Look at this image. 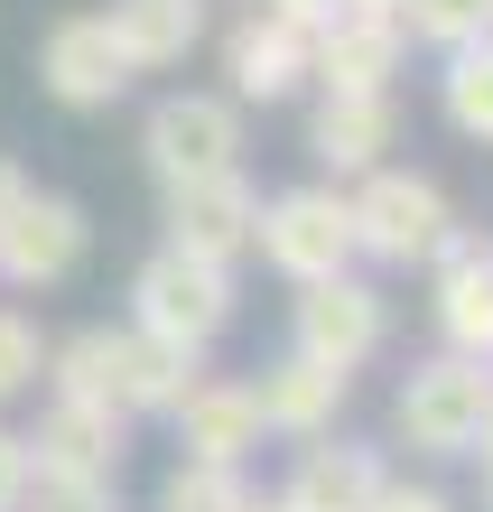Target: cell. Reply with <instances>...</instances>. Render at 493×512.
Here are the masks:
<instances>
[{
  "mask_svg": "<svg viewBox=\"0 0 493 512\" xmlns=\"http://www.w3.org/2000/svg\"><path fill=\"white\" fill-rule=\"evenodd\" d=\"M345 215H354V261L410 270V261L438 252V233L456 224V205H447L438 177H419V168H363L354 196H345Z\"/></svg>",
  "mask_w": 493,
  "mask_h": 512,
  "instance_id": "6da1fadb",
  "label": "cell"
},
{
  "mask_svg": "<svg viewBox=\"0 0 493 512\" xmlns=\"http://www.w3.org/2000/svg\"><path fill=\"white\" fill-rule=\"evenodd\" d=\"M131 326L149 336H177V345H214L233 326V261H205V252H177L159 243L131 280Z\"/></svg>",
  "mask_w": 493,
  "mask_h": 512,
  "instance_id": "7a4b0ae2",
  "label": "cell"
},
{
  "mask_svg": "<svg viewBox=\"0 0 493 512\" xmlns=\"http://www.w3.org/2000/svg\"><path fill=\"white\" fill-rule=\"evenodd\" d=\"M484 410H493V364L484 354H438V364H419L400 382V438L419 457H475Z\"/></svg>",
  "mask_w": 493,
  "mask_h": 512,
  "instance_id": "3957f363",
  "label": "cell"
},
{
  "mask_svg": "<svg viewBox=\"0 0 493 512\" xmlns=\"http://www.w3.org/2000/svg\"><path fill=\"white\" fill-rule=\"evenodd\" d=\"M280 280H335L354 270V215H345V187H280L261 196V243H252Z\"/></svg>",
  "mask_w": 493,
  "mask_h": 512,
  "instance_id": "277c9868",
  "label": "cell"
},
{
  "mask_svg": "<svg viewBox=\"0 0 493 512\" xmlns=\"http://www.w3.org/2000/svg\"><path fill=\"white\" fill-rule=\"evenodd\" d=\"M140 159H149L159 187H187V177L242 168V103H233V94H168V103H149Z\"/></svg>",
  "mask_w": 493,
  "mask_h": 512,
  "instance_id": "5b68a950",
  "label": "cell"
},
{
  "mask_svg": "<svg viewBox=\"0 0 493 512\" xmlns=\"http://www.w3.org/2000/svg\"><path fill=\"white\" fill-rule=\"evenodd\" d=\"M382 336H391L382 289H363L354 270L298 289V317H289V345H298V354H317V364H335V373H363V364L382 354Z\"/></svg>",
  "mask_w": 493,
  "mask_h": 512,
  "instance_id": "8992f818",
  "label": "cell"
},
{
  "mask_svg": "<svg viewBox=\"0 0 493 512\" xmlns=\"http://www.w3.org/2000/svg\"><path fill=\"white\" fill-rule=\"evenodd\" d=\"M84 243H94L84 205H75V196H38V187H28L10 215H0V280H10V289H56V280H75Z\"/></svg>",
  "mask_w": 493,
  "mask_h": 512,
  "instance_id": "52a82bcc",
  "label": "cell"
},
{
  "mask_svg": "<svg viewBox=\"0 0 493 512\" xmlns=\"http://www.w3.org/2000/svg\"><path fill=\"white\" fill-rule=\"evenodd\" d=\"M168 243L177 252H205V261H242V252L261 243V187L242 168H214V177L168 187Z\"/></svg>",
  "mask_w": 493,
  "mask_h": 512,
  "instance_id": "ba28073f",
  "label": "cell"
},
{
  "mask_svg": "<svg viewBox=\"0 0 493 512\" xmlns=\"http://www.w3.org/2000/svg\"><path fill=\"white\" fill-rule=\"evenodd\" d=\"M38 84H47L66 112H112L121 94H131V56L112 47L103 10H84V19H56V28H47V47H38Z\"/></svg>",
  "mask_w": 493,
  "mask_h": 512,
  "instance_id": "9c48e42d",
  "label": "cell"
},
{
  "mask_svg": "<svg viewBox=\"0 0 493 512\" xmlns=\"http://www.w3.org/2000/svg\"><path fill=\"white\" fill-rule=\"evenodd\" d=\"M438 289H428V317H438L447 354H484L493 364V243H475L466 224L438 233Z\"/></svg>",
  "mask_w": 493,
  "mask_h": 512,
  "instance_id": "30bf717a",
  "label": "cell"
},
{
  "mask_svg": "<svg viewBox=\"0 0 493 512\" xmlns=\"http://www.w3.org/2000/svg\"><path fill=\"white\" fill-rule=\"evenodd\" d=\"M298 84H307V28L280 10H252L224 38V94L252 112V103H289Z\"/></svg>",
  "mask_w": 493,
  "mask_h": 512,
  "instance_id": "8fae6325",
  "label": "cell"
},
{
  "mask_svg": "<svg viewBox=\"0 0 493 512\" xmlns=\"http://www.w3.org/2000/svg\"><path fill=\"white\" fill-rule=\"evenodd\" d=\"M121 447H131V410L112 401H84V391H56L28 457L56 466V475H121Z\"/></svg>",
  "mask_w": 493,
  "mask_h": 512,
  "instance_id": "7c38bea8",
  "label": "cell"
},
{
  "mask_svg": "<svg viewBox=\"0 0 493 512\" xmlns=\"http://www.w3.org/2000/svg\"><path fill=\"white\" fill-rule=\"evenodd\" d=\"M400 19H345L335 10L317 38H307V84H326V94H391L400 75Z\"/></svg>",
  "mask_w": 493,
  "mask_h": 512,
  "instance_id": "4fadbf2b",
  "label": "cell"
},
{
  "mask_svg": "<svg viewBox=\"0 0 493 512\" xmlns=\"http://www.w3.org/2000/svg\"><path fill=\"white\" fill-rule=\"evenodd\" d=\"M177 419V457H205V466H242L261 447V401L252 382H224V373H196L187 401L168 410Z\"/></svg>",
  "mask_w": 493,
  "mask_h": 512,
  "instance_id": "5bb4252c",
  "label": "cell"
},
{
  "mask_svg": "<svg viewBox=\"0 0 493 512\" xmlns=\"http://www.w3.org/2000/svg\"><path fill=\"white\" fill-rule=\"evenodd\" d=\"M345 391H354V373H335V364H317V354H280L261 382H252V401H261V429H280V438H326L335 429V410H345Z\"/></svg>",
  "mask_w": 493,
  "mask_h": 512,
  "instance_id": "9a60e30c",
  "label": "cell"
},
{
  "mask_svg": "<svg viewBox=\"0 0 493 512\" xmlns=\"http://www.w3.org/2000/svg\"><path fill=\"white\" fill-rule=\"evenodd\" d=\"M205 373V345H177V336H149V326H121V373H112V401L131 419H168L187 401V382Z\"/></svg>",
  "mask_w": 493,
  "mask_h": 512,
  "instance_id": "2e32d148",
  "label": "cell"
},
{
  "mask_svg": "<svg viewBox=\"0 0 493 512\" xmlns=\"http://www.w3.org/2000/svg\"><path fill=\"white\" fill-rule=\"evenodd\" d=\"M391 131H400L391 94H326L317 122H307V159H317L326 177H363V168H382Z\"/></svg>",
  "mask_w": 493,
  "mask_h": 512,
  "instance_id": "e0dca14e",
  "label": "cell"
},
{
  "mask_svg": "<svg viewBox=\"0 0 493 512\" xmlns=\"http://www.w3.org/2000/svg\"><path fill=\"white\" fill-rule=\"evenodd\" d=\"M103 28H112V47L131 56V75H168V66H187L196 38H205V0H112Z\"/></svg>",
  "mask_w": 493,
  "mask_h": 512,
  "instance_id": "ac0fdd59",
  "label": "cell"
},
{
  "mask_svg": "<svg viewBox=\"0 0 493 512\" xmlns=\"http://www.w3.org/2000/svg\"><path fill=\"white\" fill-rule=\"evenodd\" d=\"M382 485H391V475H382L373 447H317V438H307L298 475L280 485V512H373Z\"/></svg>",
  "mask_w": 493,
  "mask_h": 512,
  "instance_id": "d6986e66",
  "label": "cell"
},
{
  "mask_svg": "<svg viewBox=\"0 0 493 512\" xmlns=\"http://www.w3.org/2000/svg\"><path fill=\"white\" fill-rule=\"evenodd\" d=\"M438 112H447V131H466V140H484V149H493V38H466V47H447Z\"/></svg>",
  "mask_w": 493,
  "mask_h": 512,
  "instance_id": "ffe728a7",
  "label": "cell"
},
{
  "mask_svg": "<svg viewBox=\"0 0 493 512\" xmlns=\"http://www.w3.org/2000/svg\"><path fill=\"white\" fill-rule=\"evenodd\" d=\"M242 503H252L242 466H205V457H177L159 485V512H242Z\"/></svg>",
  "mask_w": 493,
  "mask_h": 512,
  "instance_id": "44dd1931",
  "label": "cell"
},
{
  "mask_svg": "<svg viewBox=\"0 0 493 512\" xmlns=\"http://www.w3.org/2000/svg\"><path fill=\"white\" fill-rule=\"evenodd\" d=\"M400 38L419 47H466V38H493V0H400Z\"/></svg>",
  "mask_w": 493,
  "mask_h": 512,
  "instance_id": "7402d4cb",
  "label": "cell"
},
{
  "mask_svg": "<svg viewBox=\"0 0 493 512\" xmlns=\"http://www.w3.org/2000/svg\"><path fill=\"white\" fill-rule=\"evenodd\" d=\"M19 512H121V503H112V475H56V466H38L28 494H19Z\"/></svg>",
  "mask_w": 493,
  "mask_h": 512,
  "instance_id": "603a6c76",
  "label": "cell"
},
{
  "mask_svg": "<svg viewBox=\"0 0 493 512\" xmlns=\"http://www.w3.org/2000/svg\"><path fill=\"white\" fill-rule=\"evenodd\" d=\"M38 373H47V336H38V317L0 308V401L38 391Z\"/></svg>",
  "mask_w": 493,
  "mask_h": 512,
  "instance_id": "cb8c5ba5",
  "label": "cell"
},
{
  "mask_svg": "<svg viewBox=\"0 0 493 512\" xmlns=\"http://www.w3.org/2000/svg\"><path fill=\"white\" fill-rule=\"evenodd\" d=\"M28 475H38V457H28V438H10V429H0V512H19Z\"/></svg>",
  "mask_w": 493,
  "mask_h": 512,
  "instance_id": "d4e9b609",
  "label": "cell"
},
{
  "mask_svg": "<svg viewBox=\"0 0 493 512\" xmlns=\"http://www.w3.org/2000/svg\"><path fill=\"white\" fill-rule=\"evenodd\" d=\"M373 512H447V494H438V485H382Z\"/></svg>",
  "mask_w": 493,
  "mask_h": 512,
  "instance_id": "484cf974",
  "label": "cell"
},
{
  "mask_svg": "<svg viewBox=\"0 0 493 512\" xmlns=\"http://www.w3.org/2000/svg\"><path fill=\"white\" fill-rule=\"evenodd\" d=\"M252 10H280V19H298L307 38H317V28L335 19V0H252Z\"/></svg>",
  "mask_w": 493,
  "mask_h": 512,
  "instance_id": "4316f807",
  "label": "cell"
},
{
  "mask_svg": "<svg viewBox=\"0 0 493 512\" xmlns=\"http://www.w3.org/2000/svg\"><path fill=\"white\" fill-rule=\"evenodd\" d=\"M19 196H28V168H19V159H0V215H10Z\"/></svg>",
  "mask_w": 493,
  "mask_h": 512,
  "instance_id": "83f0119b",
  "label": "cell"
},
{
  "mask_svg": "<svg viewBox=\"0 0 493 512\" xmlns=\"http://www.w3.org/2000/svg\"><path fill=\"white\" fill-rule=\"evenodd\" d=\"M475 457H484V475H493V410H484V438H475Z\"/></svg>",
  "mask_w": 493,
  "mask_h": 512,
  "instance_id": "f1b7e54d",
  "label": "cell"
},
{
  "mask_svg": "<svg viewBox=\"0 0 493 512\" xmlns=\"http://www.w3.org/2000/svg\"><path fill=\"white\" fill-rule=\"evenodd\" d=\"M242 512H280V494H270V503H261V494H252V503H242Z\"/></svg>",
  "mask_w": 493,
  "mask_h": 512,
  "instance_id": "f546056e",
  "label": "cell"
},
{
  "mask_svg": "<svg viewBox=\"0 0 493 512\" xmlns=\"http://www.w3.org/2000/svg\"><path fill=\"white\" fill-rule=\"evenodd\" d=\"M484 503H493V475H484Z\"/></svg>",
  "mask_w": 493,
  "mask_h": 512,
  "instance_id": "4dcf8cb0",
  "label": "cell"
}]
</instances>
